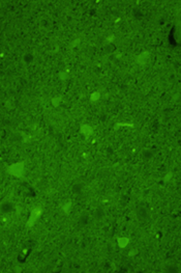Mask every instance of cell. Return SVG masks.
<instances>
[{"label": "cell", "mask_w": 181, "mask_h": 273, "mask_svg": "<svg viewBox=\"0 0 181 273\" xmlns=\"http://www.w3.org/2000/svg\"><path fill=\"white\" fill-rule=\"evenodd\" d=\"M24 172H25V164L23 162L14 163L7 168V172L13 177H15V178H22L24 175Z\"/></svg>", "instance_id": "obj_1"}, {"label": "cell", "mask_w": 181, "mask_h": 273, "mask_svg": "<svg viewBox=\"0 0 181 273\" xmlns=\"http://www.w3.org/2000/svg\"><path fill=\"white\" fill-rule=\"evenodd\" d=\"M60 98H58V97H56V98H53V100H52V104L53 105L55 106V107H57V106L60 104Z\"/></svg>", "instance_id": "obj_8"}, {"label": "cell", "mask_w": 181, "mask_h": 273, "mask_svg": "<svg viewBox=\"0 0 181 273\" xmlns=\"http://www.w3.org/2000/svg\"><path fill=\"white\" fill-rule=\"evenodd\" d=\"M80 131H81V133H82L83 135L85 136V137H89V136L92 134L93 129H92V127H91L90 125H88V124H84V125L81 126Z\"/></svg>", "instance_id": "obj_4"}, {"label": "cell", "mask_w": 181, "mask_h": 273, "mask_svg": "<svg viewBox=\"0 0 181 273\" xmlns=\"http://www.w3.org/2000/svg\"><path fill=\"white\" fill-rule=\"evenodd\" d=\"M129 243V239L127 237H119L117 238V244L120 248H125Z\"/></svg>", "instance_id": "obj_5"}, {"label": "cell", "mask_w": 181, "mask_h": 273, "mask_svg": "<svg viewBox=\"0 0 181 273\" xmlns=\"http://www.w3.org/2000/svg\"><path fill=\"white\" fill-rule=\"evenodd\" d=\"M149 59H150L149 52H143L136 57V62H137V64H140V66H145V64H147Z\"/></svg>", "instance_id": "obj_3"}, {"label": "cell", "mask_w": 181, "mask_h": 273, "mask_svg": "<svg viewBox=\"0 0 181 273\" xmlns=\"http://www.w3.org/2000/svg\"><path fill=\"white\" fill-rule=\"evenodd\" d=\"M171 177H172V174H169L168 176H167L166 178H164V180H166V181H169V180H170Z\"/></svg>", "instance_id": "obj_12"}, {"label": "cell", "mask_w": 181, "mask_h": 273, "mask_svg": "<svg viewBox=\"0 0 181 273\" xmlns=\"http://www.w3.org/2000/svg\"><path fill=\"white\" fill-rule=\"evenodd\" d=\"M63 212L65 214H68L70 212V209H72V203L70 201H68V203H64V206H63Z\"/></svg>", "instance_id": "obj_7"}, {"label": "cell", "mask_w": 181, "mask_h": 273, "mask_svg": "<svg viewBox=\"0 0 181 273\" xmlns=\"http://www.w3.org/2000/svg\"><path fill=\"white\" fill-rule=\"evenodd\" d=\"M42 210L40 209V208H35V209H33L31 212V214H30V216H29V219L27 220L26 225H27L28 227H33V225L35 224L36 221L40 219V217L42 216Z\"/></svg>", "instance_id": "obj_2"}, {"label": "cell", "mask_w": 181, "mask_h": 273, "mask_svg": "<svg viewBox=\"0 0 181 273\" xmlns=\"http://www.w3.org/2000/svg\"><path fill=\"white\" fill-rule=\"evenodd\" d=\"M79 43H80V40H76L74 43H73V45H75V47H77V46H78Z\"/></svg>", "instance_id": "obj_11"}, {"label": "cell", "mask_w": 181, "mask_h": 273, "mask_svg": "<svg viewBox=\"0 0 181 273\" xmlns=\"http://www.w3.org/2000/svg\"><path fill=\"white\" fill-rule=\"evenodd\" d=\"M59 77H60L61 80H66V79L68 78V74L66 72H61V73H59Z\"/></svg>", "instance_id": "obj_9"}, {"label": "cell", "mask_w": 181, "mask_h": 273, "mask_svg": "<svg viewBox=\"0 0 181 273\" xmlns=\"http://www.w3.org/2000/svg\"><path fill=\"white\" fill-rule=\"evenodd\" d=\"M99 99H101V93H99L98 91H94V93H91V96H90V101H92V102H97Z\"/></svg>", "instance_id": "obj_6"}, {"label": "cell", "mask_w": 181, "mask_h": 273, "mask_svg": "<svg viewBox=\"0 0 181 273\" xmlns=\"http://www.w3.org/2000/svg\"><path fill=\"white\" fill-rule=\"evenodd\" d=\"M137 252H138L137 250H131V251L129 252V256H136V254H137Z\"/></svg>", "instance_id": "obj_10"}]
</instances>
